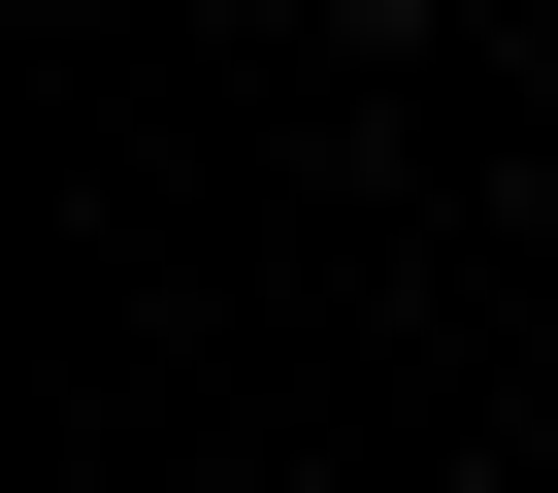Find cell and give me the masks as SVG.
I'll use <instances>...</instances> for the list:
<instances>
[{
	"mask_svg": "<svg viewBox=\"0 0 558 493\" xmlns=\"http://www.w3.org/2000/svg\"><path fill=\"white\" fill-rule=\"evenodd\" d=\"M329 34H395V0H329Z\"/></svg>",
	"mask_w": 558,
	"mask_h": 493,
	"instance_id": "obj_1",
	"label": "cell"
}]
</instances>
